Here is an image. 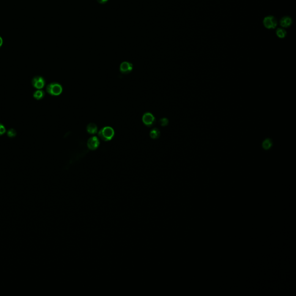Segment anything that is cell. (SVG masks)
Listing matches in <instances>:
<instances>
[{"mask_svg":"<svg viewBox=\"0 0 296 296\" xmlns=\"http://www.w3.org/2000/svg\"><path fill=\"white\" fill-rule=\"evenodd\" d=\"M114 130L111 127H103L100 130L98 133V136L100 138L105 141L111 140L112 138L114 137Z\"/></svg>","mask_w":296,"mask_h":296,"instance_id":"cell-1","label":"cell"},{"mask_svg":"<svg viewBox=\"0 0 296 296\" xmlns=\"http://www.w3.org/2000/svg\"><path fill=\"white\" fill-rule=\"evenodd\" d=\"M46 92L50 95L57 96L62 93L63 87L60 84L53 82L46 86Z\"/></svg>","mask_w":296,"mask_h":296,"instance_id":"cell-2","label":"cell"},{"mask_svg":"<svg viewBox=\"0 0 296 296\" xmlns=\"http://www.w3.org/2000/svg\"><path fill=\"white\" fill-rule=\"evenodd\" d=\"M263 24L265 27L267 29H274L278 25V21L274 16H267L264 18Z\"/></svg>","mask_w":296,"mask_h":296,"instance_id":"cell-3","label":"cell"},{"mask_svg":"<svg viewBox=\"0 0 296 296\" xmlns=\"http://www.w3.org/2000/svg\"><path fill=\"white\" fill-rule=\"evenodd\" d=\"M32 84L34 88L37 89H41L45 86L46 82L42 76H36L32 78Z\"/></svg>","mask_w":296,"mask_h":296,"instance_id":"cell-4","label":"cell"},{"mask_svg":"<svg viewBox=\"0 0 296 296\" xmlns=\"http://www.w3.org/2000/svg\"><path fill=\"white\" fill-rule=\"evenodd\" d=\"M142 121L148 127L153 126L155 122V117L149 112L145 113L142 117Z\"/></svg>","mask_w":296,"mask_h":296,"instance_id":"cell-5","label":"cell"},{"mask_svg":"<svg viewBox=\"0 0 296 296\" xmlns=\"http://www.w3.org/2000/svg\"><path fill=\"white\" fill-rule=\"evenodd\" d=\"M133 68V64L128 62H124L120 65V71L123 74H127L131 73Z\"/></svg>","mask_w":296,"mask_h":296,"instance_id":"cell-6","label":"cell"},{"mask_svg":"<svg viewBox=\"0 0 296 296\" xmlns=\"http://www.w3.org/2000/svg\"><path fill=\"white\" fill-rule=\"evenodd\" d=\"M100 145V141L98 138L97 137H93L90 138L87 142V147L90 150H94L98 147Z\"/></svg>","mask_w":296,"mask_h":296,"instance_id":"cell-7","label":"cell"},{"mask_svg":"<svg viewBox=\"0 0 296 296\" xmlns=\"http://www.w3.org/2000/svg\"><path fill=\"white\" fill-rule=\"evenodd\" d=\"M292 19L290 17L286 16L281 18L280 20V25L283 28H287L292 24Z\"/></svg>","mask_w":296,"mask_h":296,"instance_id":"cell-8","label":"cell"},{"mask_svg":"<svg viewBox=\"0 0 296 296\" xmlns=\"http://www.w3.org/2000/svg\"><path fill=\"white\" fill-rule=\"evenodd\" d=\"M97 130L98 128L95 123H90L87 126V131L90 134H95L97 132Z\"/></svg>","mask_w":296,"mask_h":296,"instance_id":"cell-9","label":"cell"},{"mask_svg":"<svg viewBox=\"0 0 296 296\" xmlns=\"http://www.w3.org/2000/svg\"><path fill=\"white\" fill-rule=\"evenodd\" d=\"M45 92L44 91H43L41 89H37V90H36L34 94H33V97L34 98L37 100H40L41 99H42L45 96Z\"/></svg>","mask_w":296,"mask_h":296,"instance_id":"cell-10","label":"cell"},{"mask_svg":"<svg viewBox=\"0 0 296 296\" xmlns=\"http://www.w3.org/2000/svg\"><path fill=\"white\" fill-rule=\"evenodd\" d=\"M276 34L278 38L282 39V38H285L286 36L287 35V32L284 29L279 28L276 31Z\"/></svg>","mask_w":296,"mask_h":296,"instance_id":"cell-11","label":"cell"},{"mask_svg":"<svg viewBox=\"0 0 296 296\" xmlns=\"http://www.w3.org/2000/svg\"><path fill=\"white\" fill-rule=\"evenodd\" d=\"M160 132L158 128H153L150 131V137L153 139H156L160 137Z\"/></svg>","mask_w":296,"mask_h":296,"instance_id":"cell-12","label":"cell"},{"mask_svg":"<svg viewBox=\"0 0 296 296\" xmlns=\"http://www.w3.org/2000/svg\"><path fill=\"white\" fill-rule=\"evenodd\" d=\"M273 144V142L271 139H267L263 143V147L265 149H268L271 147Z\"/></svg>","mask_w":296,"mask_h":296,"instance_id":"cell-13","label":"cell"},{"mask_svg":"<svg viewBox=\"0 0 296 296\" xmlns=\"http://www.w3.org/2000/svg\"><path fill=\"white\" fill-rule=\"evenodd\" d=\"M7 135L9 137H15L16 135V131L14 129H10L7 133Z\"/></svg>","mask_w":296,"mask_h":296,"instance_id":"cell-14","label":"cell"},{"mask_svg":"<svg viewBox=\"0 0 296 296\" xmlns=\"http://www.w3.org/2000/svg\"><path fill=\"white\" fill-rule=\"evenodd\" d=\"M159 122H160V124L161 125V126H166L169 123V120L167 118L164 117V118H161Z\"/></svg>","mask_w":296,"mask_h":296,"instance_id":"cell-15","label":"cell"},{"mask_svg":"<svg viewBox=\"0 0 296 296\" xmlns=\"http://www.w3.org/2000/svg\"><path fill=\"white\" fill-rule=\"evenodd\" d=\"M6 132V129L4 125L0 123V136L3 135Z\"/></svg>","mask_w":296,"mask_h":296,"instance_id":"cell-16","label":"cell"},{"mask_svg":"<svg viewBox=\"0 0 296 296\" xmlns=\"http://www.w3.org/2000/svg\"><path fill=\"white\" fill-rule=\"evenodd\" d=\"M97 1L101 5H104L109 1V0H97Z\"/></svg>","mask_w":296,"mask_h":296,"instance_id":"cell-17","label":"cell"},{"mask_svg":"<svg viewBox=\"0 0 296 296\" xmlns=\"http://www.w3.org/2000/svg\"><path fill=\"white\" fill-rule=\"evenodd\" d=\"M2 43H3V40H2V38H1V37L0 36V48L2 46Z\"/></svg>","mask_w":296,"mask_h":296,"instance_id":"cell-18","label":"cell"}]
</instances>
